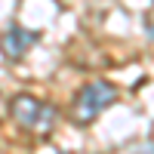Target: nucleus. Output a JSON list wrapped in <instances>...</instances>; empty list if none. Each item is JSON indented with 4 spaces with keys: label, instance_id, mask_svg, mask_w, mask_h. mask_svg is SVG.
<instances>
[{
    "label": "nucleus",
    "instance_id": "nucleus-1",
    "mask_svg": "<svg viewBox=\"0 0 154 154\" xmlns=\"http://www.w3.org/2000/svg\"><path fill=\"white\" fill-rule=\"evenodd\" d=\"M114 99H117V89H114L108 80H93V83H86L80 93L74 96V105H71L74 123H80V126L93 123L105 108H111Z\"/></svg>",
    "mask_w": 154,
    "mask_h": 154
},
{
    "label": "nucleus",
    "instance_id": "nucleus-2",
    "mask_svg": "<svg viewBox=\"0 0 154 154\" xmlns=\"http://www.w3.org/2000/svg\"><path fill=\"white\" fill-rule=\"evenodd\" d=\"M9 114H12V120H16L19 126H25V130L49 133V130H53V123H56V108L49 105V102H40V99L28 96V93L12 96Z\"/></svg>",
    "mask_w": 154,
    "mask_h": 154
},
{
    "label": "nucleus",
    "instance_id": "nucleus-3",
    "mask_svg": "<svg viewBox=\"0 0 154 154\" xmlns=\"http://www.w3.org/2000/svg\"><path fill=\"white\" fill-rule=\"evenodd\" d=\"M37 40H40L37 31H28V28H22V25H9V28L0 34V53L6 59H19V56L28 53V46H34Z\"/></svg>",
    "mask_w": 154,
    "mask_h": 154
},
{
    "label": "nucleus",
    "instance_id": "nucleus-4",
    "mask_svg": "<svg viewBox=\"0 0 154 154\" xmlns=\"http://www.w3.org/2000/svg\"><path fill=\"white\" fill-rule=\"evenodd\" d=\"M148 37H151V40H154V28H151V31H148Z\"/></svg>",
    "mask_w": 154,
    "mask_h": 154
}]
</instances>
